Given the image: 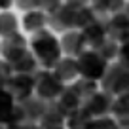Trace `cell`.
I'll return each instance as SVG.
<instances>
[{
  "instance_id": "obj_34",
  "label": "cell",
  "mask_w": 129,
  "mask_h": 129,
  "mask_svg": "<svg viewBox=\"0 0 129 129\" xmlns=\"http://www.w3.org/2000/svg\"><path fill=\"white\" fill-rule=\"evenodd\" d=\"M125 10H127V13H129V0H127V4H125Z\"/></svg>"
},
{
  "instance_id": "obj_29",
  "label": "cell",
  "mask_w": 129,
  "mask_h": 129,
  "mask_svg": "<svg viewBox=\"0 0 129 129\" xmlns=\"http://www.w3.org/2000/svg\"><path fill=\"white\" fill-rule=\"evenodd\" d=\"M64 0H40V10H44L46 13H51L53 10H57Z\"/></svg>"
},
{
  "instance_id": "obj_27",
  "label": "cell",
  "mask_w": 129,
  "mask_h": 129,
  "mask_svg": "<svg viewBox=\"0 0 129 129\" xmlns=\"http://www.w3.org/2000/svg\"><path fill=\"white\" fill-rule=\"evenodd\" d=\"M118 63H120L121 67H125V69L129 70V42H125V44H120V53H118Z\"/></svg>"
},
{
  "instance_id": "obj_16",
  "label": "cell",
  "mask_w": 129,
  "mask_h": 129,
  "mask_svg": "<svg viewBox=\"0 0 129 129\" xmlns=\"http://www.w3.org/2000/svg\"><path fill=\"white\" fill-rule=\"evenodd\" d=\"M23 27L25 30L28 32H38V30H44L48 27V13L44 10H32V12H27L23 17Z\"/></svg>"
},
{
  "instance_id": "obj_32",
  "label": "cell",
  "mask_w": 129,
  "mask_h": 129,
  "mask_svg": "<svg viewBox=\"0 0 129 129\" xmlns=\"http://www.w3.org/2000/svg\"><path fill=\"white\" fill-rule=\"evenodd\" d=\"M42 129H67V125H40Z\"/></svg>"
},
{
  "instance_id": "obj_8",
  "label": "cell",
  "mask_w": 129,
  "mask_h": 129,
  "mask_svg": "<svg viewBox=\"0 0 129 129\" xmlns=\"http://www.w3.org/2000/svg\"><path fill=\"white\" fill-rule=\"evenodd\" d=\"M6 89L15 99V103L25 101L34 93V74H13Z\"/></svg>"
},
{
  "instance_id": "obj_15",
  "label": "cell",
  "mask_w": 129,
  "mask_h": 129,
  "mask_svg": "<svg viewBox=\"0 0 129 129\" xmlns=\"http://www.w3.org/2000/svg\"><path fill=\"white\" fill-rule=\"evenodd\" d=\"M53 72L61 78L63 82H69V80H74L76 76H80L78 72V59L76 57H61L59 63L53 67Z\"/></svg>"
},
{
  "instance_id": "obj_22",
  "label": "cell",
  "mask_w": 129,
  "mask_h": 129,
  "mask_svg": "<svg viewBox=\"0 0 129 129\" xmlns=\"http://www.w3.org/2000/svg\"><path fill=\"white\" fill-rule=\"evenodd\" d=\"M125 4H127L125 0H89V6H93V8L99 10V12L108 13V15L123 10Z\"/></svg>"
},
{
  "instance_id": "obj_12",
  "label": "cell",
  "mask_w": 129,
  "mask_h": 129,
  "mask_svg": "<svg viewBox=\"0 0 129 129\" xmlns=\"http://www.w3.org/2000/svg\"><path fill=\"white\" fill-rule=\"evenodd\" d=\"M59 42H61V49H63V53H64L67 57H76V59H78V57H80L85 49H89L80 30L64 32L63 38H61Z\"/></svg>"
},
{
  "instance_id": "obj_19",
  "label": "cell",
  "mask_w": 129,
  "mask_h": 129,
  "mask_svg": "<svg viewBox=\"0 0 129 129\" xmlns=\"http://www.w3.org/2000/svg\"><path fill=\"white\" fill-rule=\"evenodd\" d=\"M93 116L87 112V110L82 106L76 112H72L69 118H67V129H89V123H91Z\"/></svg>"
},
{
  "instance_id": "obj_14",
  "label": "cell",
  "mask_w": 129,
  "mask_h": 129,
  "mask_svg": "<svg viewBox=\"0 0 129 129\" xmlns=\"http://www.w3.org/2000/svg\"><path fill=\"white\" fill-rule=\"evenodd\" d=\"M55 101H57L59 108L64 112V116H67V118H69L72 112H76L78 108H82V105H84V103L80 101V97L74 93V89L70 87V85H67V87L63 89V93L57 97Z\"/></svg>"
},
{
  "instance_id": "obj_26",
  "label": "cell",
  "mask_w": 129,
  "mask_h": 129,
  "mask_svg": "<svg viewBox=\"0 0 129 129\" xmlns=\"http://www.w3.org/2000/svg\"><path fill=\"white\" fill-rule=\"evenodd\" d=\"M4 127L6 129H42L40 123H32V121H8Z\"/></svg>"
},
{
  "instance_id": "obj_25",
  "label": "cell",
  "mask_w": 129,
  "mask_h": 129,
  "mask_svg": "<svg viewBox=\"0 0 129 129\" xmlns=\"http://www.w3.org/2000/svg\"><path fill=\"white\" fill-rule=\"evenodd\" d=\"M13 76V70L10 67V63L6 59H0V87H6L8 82L12 80Z\"/></svg>"
},
{
  "instance_id": "obj_13",
  "label": "cell",
  "mask_w": 129,
  "mask_h": 129,
  "mask_svg": "<svg viewBox=\"0 0 129 129\" xmlns=\"http://www.w3.org/2000/svg\"><path fill=\"white\" fill-rule=\"evenodd\" d=\"M13 74H36L38 72V61L34 57V53L30 49H27L25 53H21L19 57H15L13 61H10Z\"/></svg>"
},
{
  "instance_id": "obj_6",
  "label": "cell",
  "mask_w": 129,
  "mask_h": 129,
  "mask_svg": "<svg viewBox=\"0 0 129 129\" xmlns=\"http://www.w3.org/2000/svg\"><path fill=\"white\" fill-rule=\"evenodd\" d=\"M78 15H80V8H74L70 4H61L57 10L48 13V25L51 27L53 32H70L78 30Z\"/></svg>"
},
{
  "instance_id": "obj_21",
  "label": "cell",
  "mask_w": 129,
  "mask_h": 129,
  "mask_svg": "<svg viewBox=\"0 0 129 129\" xmlns=\"http://www.w3.org/2000/svg\"><path fill=\"white\" fill-rule=\"evenodd\" d=\"M93 49H95L101 57H105L106 61H112V59H118V53H120V44H118L114 38L106 36L101 44H97Z\"/></svg>"
},
{
  "instance_id": "obj_9",
  "label": "cell",
  "mask_w": 129,
  "mask_h": 129,
  "mask_svg": "<svg viewBox=\"0 0 129 129\" xmlns=\"http://www.w3.org/2000/svg\"><path fill=\"white\" fill-rule=\"evenodd\" d=\"M108 36L114 38L118 44H125V42H129V13H127L125 8L110 15Z\"/></svg>"
},
{
  "instance_id": "obj_7",
  "label": "cell",
  "mask_w": 129,
  "mask_h": 129,
  "mask_svg": "<svg viewBox=\"0 0 129 129\" xmlns=\"http://www.w3.org/2000/svg\"><path fill=\"white\" fill-rule=\"evenodd\" d=\"M114 99H116L114 95L99 89V91H97L93 97H89L82 106H84L93 118H105V116H110V114H112Z\"/></svg>"
},
{
  "instance_id": "obj_1",
  "label": "cell",
  "mask_w": 129,
  "mask_h": 129,
  "mask_svg": "<svg viewBox=\"0 0 129 129\" xmlns=\"http://www.w3.org/2000/svg\"><path fill=\"white\" fill-rule=\"evenodd\" d=\"M108 21L110 15L105 12H99L93 6H84L80 8L78 15V30L82 32L85 44L89 49H93L97 44H101L108 36Z\"/></svg>"
},
{
  "instance_id": "obj_4",
  "label": "cell",
  "mask_w": 129,
  "mask_h": 129,
  "mask_svg": "<svg viewBox=\"0 0 129 129\" xmlns=\"http://www.w3.org/2000/svg\"><path fill=\"white\" fill-rule=\"evenodd\" d=\"M108 64H110L108 61L105 57H101L95 49H85L78 57V72H80V78L101 82L106 69H108Z\"/></svg>"
},
{
  "instance_id": "obj_11",
  "label": "cell",
  "mask_w": 129,
  "mask_h": 129,
  "mask_svg": "<svg viewBox=\"0 0 129 129\" xmlns=\"http://www.w3.org/2000/svg\"><path fill=\"white\" fill-rule=\"evenodd\" d=\"M27 49H28L27 40H25V36L21 32H15L12 36H6L0 42V53L4 55V59L8 61V63L13 61L15 57H19L21 53H25Z\"/></svg>"
},
{
  "instance_id": "obj_10",
  "label": "cell",
  "mask_w": 129,
  "mask_h": 129,
  "mask_svg": "<svg viewBox=\"0 0 129 129\" xmlns=\"http://www.w3.org/2000/svg\"><path fill=\"white\" fill-rule=\"evenodd\" d=\"M46 103L44 99H40L38 95H32L25 101L15 103L17 110L21 112V116L25 118L27 121H32V123H40L42 116H44V110H46Z\"/></svg>"
},
{
  "instance_id": "obj_18",
  "label": "cell",
  "mask_w": 129,
  "mask_h": 129,
  "mask_svg": "<svg viewBox=\"0 0 129 129\" xmlns=\"http://www.w3.org/2000/svg\"><path fill=\"white\" fill-rule=\"evenodd\" d=\"M112 116L118 125H129V95H120L114 99Z\"/></svg>"
},
{
  "instance_id": "obj_24",
  "label": "cell",
  "mask_w": 129,
  "mask_h": 129,
  "mask_svg": "<svg viewBox=\"0 0 129 129\" xmlns=\"http://www.w3.org/2000/svg\"><path fill=\"white\" fill-rule=\"evenodd\" d=\"M89 129H120V125L114 118L105 116V118H93L89 123Z\"/></svg>"
},
{
  "instance_id": "obj_2",
  "label": "cell",
  "mask_w": 129,
  "mask_h": 129,
  "mask_svg": "<svg viewBox=\"0 0 129 129\" xmlns=\"http://www.w3.org/2000/svg\"><path fill=\"white\" fill-rule=\"evenodd\" d=\"M30 51L34 53L38 64L46 70H53L57 63L61 59V42L55 38L51 30L44 28V30H38L32 34L30 38Z\"/></svg>"
},
{
  "instance_id": "obj_17",
  "label": "cell",
  "mask_w": 129,
  "mask_h": 129,
  "mask_svg": "<svg viewBox=\"0 0 129 129\" xmlns=\"http://www.w3.org/2000/svg\"><path fill=\"white\" fill-rule=\"evenodd\" d=\"M70 87L74 89L78 97H80V101L85 103L89 97H93L97 91H99V82H93V80H87V78H78Z\"/></svg>"
},
{
  "instance_id": "obj_3",
  "label": "cell",
  "mask_w": 129,
  "mask_h": 129,
  "mask_svg": "<svg viewBox=\"0 0 129 129\" xmlns=\"http://www.w3.org/2000/svg\"><path fill=\"white\" fill-rule=\"evenodd\" d=\"M101 89L114 97L129 95V70L121 67L118 61L108 64V69L101 80Z\"/></svg>"
},
{
  "instance_id": "obj_5",
  "label": "cell",
  "mask_w": 129,
  "mask_h": 129,
  "mask_svg": "<svg viewBox=\"0 0 129 129\" xmlns=\"http://www.w3.org/2000/svg\"><path fill=\"white\" fill-rule=\"evenodd\" d=\"M67 87L64 82L53 70H38L34 74V93L44 101H55Z\"/></svg>"
},
{
  "instance_id": "obj_28",
  "label": "cell",
  "mask_w": 129,
  "mask_h": 129,
  "mask_svg": "<svg viewBox=\"0 0 129 129\" xmlns=\"http://www.w3.org/2000/svg\"><path fill=\"white\" fill-rule=\"evenodd\" d=\"M15 4L19 10H27V12L40 10V0H15Z\"/></svg>"
},
{
  "instance_id": "obj_33",
  "label": "cell",
  "mask_w": 129,
  "mask_h": 129,
  "mask_svg": "<svg viewBox=\"0 0 129 129\" xmlns=\"http://www.w3.org/2000/svg\"><path fill=\"white\" fill-rule=\"evenodd\" d=\"M120 129H129V125H120Z\"/></svg>"
},
{
  "instance_id": "obj_20",
  "label": "cell",
  "mask_w": 129,
  "mask_h": 129,
  "mask_svg": "<svg viewBox=\"0 0 129 129\" xmlns=\"http://www.w3.org/2000/svg\"><path fill=\"white\" fill-rule=\"evenodd\" d=\"M15 108V99L8 93L6 87H0V125H6Z\"/></svg>"
},
{
  "instance_id": "obj_35",
  "label": "cell",
  "mask_w": 129,
  "mask_h": 129,
  "mask_svg": "<svg viewBox=\"0 0 129 129\" xmlns=\"http://www.w3.org/2000/svg\"><path fill=\"white\" fill-rule=\"evenodd\" d=\"M0 129H6V127H4V125H0Z\"/></svg>"
},
{
  "instance_id": "obj_23",
  "label": "cell",
  "mask_w": 129,
  "mask_h": 129,
  "mask_svg": "<svg viewBox=\"0 0 129 129\" xmlns=\"http://www.w3.org/2000/svg\"><path fill=\"white\" fill-rule=\"evenodd\" d=\"M17 17L13 15V13L10 12H2L0 13V36L6 38V36H12V34H15L17 30Z\"/></svg>"
},
{
  "instance_id": "obj_31",
  "label": "cell",
  "mask_w": 129,
  "mask_h": 129,
  "mask_svg": "<svg viewBox=\"0 0 129 129\" xmlns=\"http://www.w3.org/2000/svg\"><path fill=\"white\" fill-rule=\"evenodd\" d=\"M15 0H0V10H8Z\"/></svg>"
},
{
  "instance_id": "obj_30",
  "label": "cell",
  "mask_w": 129,
  "mask_h": 129,
  "mask_svg": "<svg viewBox=\"0 0 129 129\" xmlns=\"http://www.w3.org/2000/svg\"><path fill=\"white\" fill-rule=\"evenodd\" d=\"M64 4H70L74 8H84V6H89V0H64Z\"/></svg>"
}]
</instances>
